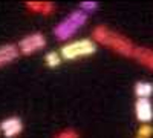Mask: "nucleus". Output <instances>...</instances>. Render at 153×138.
Returning a JSON list of instances; mask_svg holds the SVG:
<instances>
[{
	"label": "nucleus",
	"mask_w": 153,
	"mask_h": 138,
	"mask_svg": "<svg viewBox=\"0 0 153 138\" xmlns=\"http://www.w3.org/2000/svg\"><path fill=\"white\" fill-rule=\"evenodd\" d=\"M61 61H63V58H61L60 52L52 51V52H48L45 55V63H46L48 68H58L61 65Z\"/></svg>",
	"instance_id": "nucleus-11"
},
{
	"label": "nucleus",
	"mask_w": 153,
	"mask_h": 138,
	"mask_svg": "<svg viewBox=\"0 0 153 138\" xmlns=\"http://www.w3.org/2000/svg\"><path fill=\"white\" fill-rule=\"evenodd\" d=\"M92 37H94V42L110 48L112 51H115L117 54H120L123 57H132L133 58L136 46L132 43L130 39H127L126 35L109 29L104 25H100V26H97L92 31Z\"/></svg>",
	"instance_id": "nucleus-1"
},
{
	"label": "nucleus",
	"mask_w": 153,
	"mask_h": 138,
	"mask_svg": "<svg viewBox=\"0 0 153 138\" xmlns=\"http://www.w3.org/2000/svg\"><path fill=\"white\" fill-rule=\"evenodd\" d=\"M97 52V43L94 40L89 39H83V40H76V42H71L66 43L60 49V55L63 60H78V58H84V57H91Z\"/></svg>",
	"instance_id": "nucleus-3"
},
{
	"label": "nucleus",
	"mask_w": 153,
	"mask_h": 138,
	"mask_svg": "<svg viewBox=\"0 0 153 138\" xmlns=\"http://www.w3.org/2000/svg\"><path fill=\"white\" fill-rule=\"evenodd\" d=\"M138 137H143V138H152L153 137V126H150V124H143L141 128L138 129Z\"/></svg>",
	"instance_id": "nucleus-13"
},
{
	"label": "nucleus",
	"mask_w": 153,
	"mask_h": 138,
	"mask_svg": "<svg viewBox=\"0 0 153 138\" xmlns=\"http://www.w3.org/2000/svg\"><path fill=\"white\" fill-rule=\"evenodd\" d=\"M80 9L84 11L86 14H91L95 9H98V2H94V0H84L80 5Z\"/></svg>",
	"instance_id": "nucleus-12"
},
{
	"label": "nucleus",
	"mask_w": 153,
	"mask_h": 138,
	"mask_svg": "<svg viewBox=\"0 0 153 138\" xmlns=\"http://www.w3.org/2000/svg\"><path fill=\"white\" fill-rule=\"evenodd\" d=\"M0 129L6 138H14L22 134L23 131V121L19 117H8L0 123Z\"/></svg>",
	"instance_id": "nucleus-6"
},
{
	"label": "nucleus",
	"mask_w": 153,
	"mask_h": 138,
	"mask_svg": "<svg viewBox=\"0 0 153 138\" xmlns=\"http://www.w3.org/2000/svg\"><path fill=\"white\" fill-rule=\"evenodd\" d=\"M135 115L136 120L143 124H147L153 120V104L150 98H136L135 103Z\"/></svg>",
	"instance_id": "nucleus-5"
},
{
	"label": "nucleus",
	"mask_w": 153,
	"mask_h": 138,
	"mask_svg": "<svg viewBox=\"0 0 153 138\" xmlns=\"http://www.w3.org/2000/svg\"><path fill=\"white\" fill-rule=\"evenodd\" d=\"M87 19H89V14H86V12L81 11V9H75L65 20H61L55 26L54 35L58 40H69L81 26H84Z\"/></svg>",
	"instance_id": "nucleus-2"
},
{
	"label": "nucleus",
	"mask_w": 153,
	"mask_h": 138,
	"mask_svg": "<svg viewBox=\"0 0 153 138\" xmlns=\"http://www.w3.org/2000/svg\"><path fill=\"white\" fill-rule=\"evenodd\" d=\"M55 138H80V135L74 129H65V131H61L60 134H57Z\"/></svg>",
	"instance_id": "nucleus-14"
},
{
	"label": "nucleus",
	"mask_w": 153,
	"mask_h": 138,
	"mask_svg": "<svg viewBox=\"0 0 153 138\" xmlns=\"http://www.w3.org/2000/svg\"><path fill=\"white\" fill-rule=\"evenodd\" d=\"M26 8L31 12L43 14V16H49L55 11V5L52 2H38V0H29V2H26Z\"/></svg>",
	"instance_id": "nucleus-9"
},
{
	"label": "nucleus",
	"mask_w": 153,
	"mask_h": 138,
	"mask_svg": "<svg viewBox=\"0 0 153 138\" xmlns=\"http://www.w3.org/2000/svg\"><path fill=\"white\" fill-rule=\"evenodd\" d=\"M46 43H48L46 37L42 32H32L29 35H25L17 46H19L20 54H23V55H32L37 51L43 49L46 46Z\"/></svg>",
	"instance_id": "nucleus-4"
},
{
	"label": "nucleus",
	"mask_w": 153,
	"mask_h": 138,
	"mask_svg": "<svg viewBox=\"0 0 153 138\" xmlns=\"http://www.w3.org/2000/svg\"><path fill=\"white\" fill-rule=\"evenodd\" d=\"M133 58L138 63H141L144 68L153 71V49L146 48V46H136Z\"/></svg>",
	"instance_id": "nucleus-8"
},
{
	"label": "nucleus",
	"mask_w": 153,
	"mask_h": 138,
	"mask_svg": "<svg viewBox=\"0 0 153 138\" xmlns=\"http://www.w3.org/2000/svg\"><path fill=\"white\" fill-rule=\"evenodd\" d=\"M136 98H150L153 95V83L150 81H138L135 84Z\"/></svg>",
	"instance_id": "nucleus-10"
},
{
	"label": "nucleus",
	"mask_w": 153,
	"mask_h": 138,
	"mask_svg": "<svg viewBox=\"0 0 153 138\" xmlns=\"http://www.w3.org/2000/svg\"><path fill=\"white\" fill-rule=\"evenodd\" d=\"M136 138H143V137H138V135H136Z\"/></svg>",
	"instance_id": "nucleus-15"
},
{
	"label": "nucleus",
	"mask_w": 153,
	"mask_h": 138,
	"mask_svg": "<svg viewBox=\"0 0 153 138\" xmlns=\"http://www.w3.org/2000/svg\"><path fill=\"white\" fill-rule=\"evenodd\" d=\"M19 55H20V51L17 45H12V43L2 45L0 46V68L12 63Z\"/></svg>",
	"instance_id": "nucleus-7"
}]
</instances>
